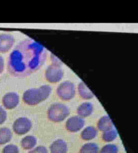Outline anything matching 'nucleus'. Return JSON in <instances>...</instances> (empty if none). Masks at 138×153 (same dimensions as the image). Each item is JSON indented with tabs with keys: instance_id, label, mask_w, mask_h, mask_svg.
I'll return each mask as SVG.
<instances>
[{
	"instance_id": "obj_16",
	"label": "nucleus",
	"mask_w": 138,
	"mask_h": 153,
	"mask_svg": "<svg viewBox=\"0 0 138 153\" xmlns=\"http://www.w3.org/2000/svg\"><path fill=\"white\" fill-rule=\"evenodd\" d=\"M99 147L98 145L94 142H89L82 146L79 153H99Z\"/></svg>"
},
{
	"instance_id": "obj_15",
	"label": "nucleus",
	"mask_w": 138,
	"mask_h": 153,
	"mask_svg": "<svg viewBox=\"0 0 138 153\" xmlns=\"http://www.w3.org/2000/svg\"><path fill=\"white\" fill-rule=\"evenodd\" d=\"M37 139L34 136L28 135L24 137L21 140V146L25 150H29L35 147L36 145Z\"/></svg>"
},
{
	"instance_id": "obj_8",
	"label": "nucleus",
	"mask_w": 138,
	"mask_h": 153,
	"mask_svg": "<svg viewBox=\"0 0 138 153\" xmlns=\"http://www.w3.org/2000/svg\"><path fill=\"white\" fill-rule=\"evenodd\" d=\"M20 102L19 95L15 92H9L6 94L2 99V103L5 108L12 109L17 107Z\"/></svg>"
},
{
	"instance_id": "obj_11",
	"label": "nucleus",
	"mask_w": 138,
	"mask_h": 153,
	"mask_svg": "<svg viewBox=\"0 0 138 153\" xmlns=\"http://www.w3.org/2000/svg\"><path fill=\"white\" fill-rule=\"evenodd\" d=\"M93 111V105L90 102H84L79 105L77 108V113L78 116L82 118H85L92 114Z\"/></svg>"
},
{
	"instance_id": "obj_3",
	"label": "nucleus",
	"mask_w": 138,
	"mask_h": 153,
	"mask_svg": "<svg viewBox=\"0 0 138 153\" xmlns=\"http://www.w3.org/2000/svg\"><path fill=\"white\" fill-rule=\"evenodd\" d=\"M70 113L67 105L61 103H55L48 109V117L52 122H62L67 118Z\"/></svg>"
},
{
	"instance_id": "obj_21",
	"label": "nucleus",
	"mask_w": 138,
	"mask_h": 153,
	"mask_svg": "<svg viewBox=\"0 0 138 153\" xmlns=\"http://www.w3.org/2000/svg\"><path fill=\"white\" fill-rule=\"evenodd\" d=\"M28 153H48V151L44 146H40L30 151Z\"/></svg>"
},
{
	"instance_id": "obj_2",
	"label": "nucleus",
	"mask_w": 138,
	"mask_h": 153,
	"mask_svg": "<svg viewBox=\"0 0 138 153\" xmlns=\"http://www.w3.org/2000/svg\"><path fill=\"white\" fill-rule=\"evenodd\" d=\"M52 89L51 85H41L36 88L26 91L23 95V101L27 105H36L45 101L50 95Z\"/></svg>"
},
{
	"instance_id": "obj_4",
	"label": "nucleus",
	"mask_w": 138,
	"mask_h": 153,
	"mask_svg": "<svg viewBox=\"0 0 138 153\" xmlns=\"http://www.w3.org/2000/svg\"><path fill=\"white\" fill-rule=\"evenodd\" d=\"M57 94L63 101L72 99L76 94V87L74 83L69 81L62 82L57 88Z\"/></svg>"
},
{
	"instance_id": "obj_12",
	"label": "nucleus",
	"mask_w": 138,
	"mask_h": 153,
	"mask_svg": "<svg viewBox=\"0 0 138 153\" xmlns=\"http://www.w3.org/2000/svg\"><path fill=\"white\" fill-rule=\"evenodd\" d=\"M98 129L101 131H106L112 129L113 123L110 117L108 115L102 116L97 123Z\"/></svg>"
},
{
	"instance_id": "obj_1",
	"label": "nucleus",
	"mask_w": 138,
	"mask_h": 153,
	"mask_svg": "<svg viewBox=\"0 0 138 153\" xmlns=\"http://www.w3.org/2000/svg\"><path fill=\"white\" fill-rule=\"evenodd\" d=\"M46 53L42 45L31 39L23 41L10 54L8 69L14 76L24 77L36 71L45 61Z\"/></svg>"
},
{
	"instance_id": "obj_6",
	"label": "nucleus",
	"mask_w": 138,
	"mask_h": 153,
	"mask_svg": "<svg viewBox=\"0 0 138 153\" xmlns=\"http://www.w3.org/2000/svg\"><path fill=\"white\" fill-rule=\"evenodd\" d=\"M32 124L31 120L26 117L17 119L13 124V130L18 135H24L31 130Z\"/></svg>"
},
{
	"instance_id": "obj_18",
	"label": "nucleus",
	"mask_w": 138,
	"mask_h": 153,
	"mask_svg": "<svg viewBox=\"0 0 138 153\" xmlns=\"http://www.w3.org/2000/svg\"><path fill=\"white\" fill-rule=\"evenodd\" d=\"M118 136V132L116 129H111L110 131L103 132L102 134V139L106 142H111L113 141Z\"/></svg>"
},
{
	"instance_id": "obj_17",
	"label": "nucleus",
	"mask_w": 138,
	"mask_h": 153,
	"mask_svg": "<svg viewBox=\"0 0 138 153\" xmlns=\"http://www.w3.org/2000/svg\"><path fill=\"white\" fill-rule=\"evenodd\" d=\"M12 136V133L9 128H0V145H4L9 142L11 140Z\"/></svg>"
},
{
	"instance_id": "obj_13",
	"label": "nucleus",
	"mask_w": 138,
	"mask_h": 153,
	"mask_svg": "<svg viewBox=\"0 0 138 153\" xmlns=\"http://www.w3.org/2000/svg\"><path fill=\"white\" fill-rule=\"evenodd\" d=\"M78 91L79 96L83 99L90 100L94 97V94L92 91L88 88L87 85L83 82L79 83L78 87Z\"/></svg>"
},
{
	"instance_id": "obj_19",
	"label": "nucleus",
	"mask_w": 138,
	"mask_h": 153,
	"mask_svg": "<svg viewBox=\"0 0 138 153\" xmlns=\"http://www.w3.org/2000/svg\"><path fill=\"white\" fill-rule=\"evenodd\" d=\"M118 148L114 144H108L102 148L100 153H118Z\"/></svg>"
},
{
	"instance_id": "obj_22",
	"label": "nucleus",
	"mask_w": 138,
	"mask_h": 153,
	"mask_svg": "<svg viewBox=\"0 0 138 153\" xmlns=\"http://www.w3.org/2000/svg\"><path fill=\"white\" fill-rule=\"evenodd\" d=\"M7 113L0 105V125L3 124L7 119Z\"/></svg>"
},
{
	"instance_id": "obj_20",
	"label": "nucleus",
	"mask_w": 138,
	"mask_h": 153,
	"mask_svg": "<svg viewBox=\"0 0 138 153\" xmlns=\"http://www.w3.org/2000/svg\"><path fill=\"white\" fill-rule=\"evenodd\" d=\"M19 149L17 146L14 145H7L3 148L2 153H18Z\"/></svg>"
},
{
	"instance_id": "obj_14",
	"label": "nucleus",
	"mask_w": 138,
	"mask_h": 153,
	"mask_svg": "<svg viewBox=\"0 0 138 153\" xmlns=\"http://www.w3.org/2000/svg\"><path fill=\"white\" fill-rule=\"evenodd\" d=\"M98 134V131L93 126H88L82 131L80 136L83 140L90 141L94 139Z\"/></svg>"
},
{
	"instance_id": "obj_7",
	"label": "nucleus",
	"mask_w": 138,
	"mask_h": 153,
	"mask_svg": "<svg viewBox=\"0 0 138 153\" xmlns=\"http://www.w3.org/2000/svg\"><path fill=\"white\" fill-rule=\"evenodd\" d=\"M84 125L85 120L83 118L79 116H73L67 120L65 127L70 132L76 133L80 131Z\"/></svg>"
},
{
	"instance_id": "obj_10",
	"label": "nucleus",
	"mask_w": 138,
	"mask_h": 153,
	"mask_svg": "<svg viewBox=\"0 0 138 153\" xmlns=\"http://www.w3.org/2000/svg\"><path fill=\"white\" fill-rule=\"evenodd\" d=\"M50 150L51 153H67L68 145L64 140L58 139L51 143Z\"/></svg>"
},
{
	"instance_id": "obj_5",
	"label": "nucleus",
	"mask_w": 138,
	"mask_h": 153,
	"mask_svg": "<svg viewBox=\"0 0 138 153\" xmlns=\"http://www.w3.org/2000/svg\"><path fill=\"white\" fill-rule=\"evenodd\" d=\"M63 76L64 71L61 65L51 64L45 70V79L51 83L60 82Z\"/></svg>"
},
{
	"instance_id": "obj_9",
	"label": "nucleus",
	"mask_w": 138,
	"mask_h": 153,
	"mask_svg": "<svg viewBox=\"0 0 138 153\" xmlns=\"http://www.w3.org/2000/svg\"><path fill=\"white\" fill-rule=\"evenodd\" d=\"M14 42V38L10 34H0V53L8 52L12 48Z\"/></svg>"
},
{
	"instance_id": "obj_23",
	"label": "nucleus",
	"mask_w": 138,
	"mask_h": 153,
	"mask_svg": "<svg viewBox=\"0 0 138 153\" xmlns=\"http://www.w3.org/2000/svg\"><path fill=\"white\" fill-rule=\"evenodd\" d=\"M4 68V60L2 57L0 56V74L2 73Z\"/></svg>"
}]
</instances>
